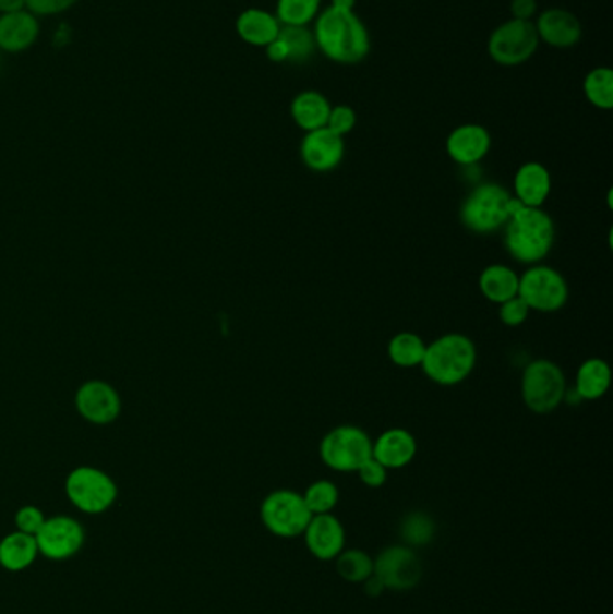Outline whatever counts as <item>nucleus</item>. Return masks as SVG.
Here are the masks:
<instances>
[{"label":"nucleus","instance_id":"19","mask_svg":"<svg viewBox=\"0 0 613 614\" xmlns=\"http://www.w3.org/2000/svg\"><path fill=\"white\" fill-rule=\"evenodd\" d=\"M40 35L38 16L27 10L0 15V51L22 52L29 49Z\"/></svg>","mask_w":613,"mask_h":614},{"label":"nucleus","instance_id":"14","mask_svg":"<svg viewBox=\"0 0 613 614\" xmlns=\"http://www.w3.org/2000/svg\"><path fill=\"white\" fill-rule=\"evenodd\" d=\"M302 538L308 552L318 561H335L348 541L342 521L333 513L313 516Z\"/></svg>","mask_w":613,"mask_h":614},{"label":"nucleus","instance_id":"36","mask_svg":"<svg viewBox=\"0 0 613 614\" xmlns=\"http://www.w3.org/2000/svg\"><path fill=\"white\" fill-rule=\"evenodd\" d=\"M357 472L360 482L365 487L378 489L387 482V469L378 460H374L373 457L369 458L368 462L362 463Z\"/></svg>","mask_w":613,"mask_h":614},{"label":"nucleus","instance_id":"41","mask_svg":"<svg viewBox=\"0 0 613 614\" xmlns=\"http://www.w3.org/2000/svg\"><path fill=\"white\" fill-rule=\"evenodd\" d=\"M26 10V0H0V15Z\"/></svg>","mask_w":613,"mask_h":614},{"label":"nucleus","instance_id":"38","mask_svg":"<svg viewBox=\"0 0 613 614\" xmlns=\"http://www.w3.org/2000/svg\"><path fill=\"white\" fill-rule=\"evenodd\" d=\"M537 10V0H512V13L517 21H531Z\"/></svg>","mask_w":613,"mask_h":614},{"label":"nucleus","instance_id":"35","mask_svg":"<svg viewBox=\"0 0 613 614\" xmlns=\"http://www.w3.org/2000/svg\"><path fill=\"white\" fill-rule=\"evenodd\" d=\"M44 521H46V514L41 513L40 508L35 507V505H26V507L16 510L15 527L19 532L36 535Z\"/></svg>","mask_w":613,"mask_h":614},{"label":"nucleus","instance_id":"42","mask_svg":"<svg viewBox=\"0 0 613 614\" xmlns=\"http://www.w3.org/2000/svg\"><path fill=\"white\" fill-rule=\"evenodd\" d=\"M354 4H357V0H332L333 8H338V10H354Z\"/></svg>","mask_w":613,"mask_h":614},{"label":"nucleus","instance_id":"26","mask_svg":"<svg viewBox=\"0 0 613 614\" xmlns=\"http://www.w3.org/2000/svg\"><path fill=\"white\" fill-rule=\"evenodd\" d=\"M424 351H426V344H424L423 338L416 333H409V330L393 336V340L388 341L387 347L388 358L394 365L401 366V369L421 366Z\"/></svg>","mask_w":613,"mask_h":614},{"label":"nucleus","instance_id":"28","mask_svg":"<svg viewBox=\"0 0 613 614\" xmlns=\"http://www.w3.org/2000/svg\"><path fill=\"white\" fill-rule=\"evenodd\" d=\"M399 535H401L404 544L410 549L418 550L429 546L435 538L434 519L424 513L407 514L399 525Z\"/></svg>","mask_w":613,"mask_h":614},{"label":"nucleus","instance_id":"20","mask_svg":"<svg viewBox=\"0 0 613 614\" xmlns=\"http://www.w3.org/2000/svg\"><path fill=\"white\" fill-rule=\"evenodd\" d=\"M549 169L540 162H527L515 174V198L526 207H542L551 194Z\"/></svg>","mask_w":613,"mask_h":614},{"label":"nucleus","instance_id":"33","mask_svg":"<svg viewBox=\"0 0 613 614\" xmlns=\"http://www.w3.org/2000/svg\"><path fill=\"white\" fill-rule=\"evenodd\" d=\"M354 124H357V112H354L353 108L348 107V105L332 107V112H329V118H327V130L337 133L338 137H344V135H348L353 130Z\"/></svg>","mask_w":613,"mask_h":614},{"label":"nucleus","instance_id":"21","mask_svg":"<svg viewBox=\"0 0 613 614\" xmlns=\"http://www.w3.org/2000/svg\"><path fill=\"white\" fill-rule=\"evenodd\" d=\"M236 31L241 40L247 41L249 46L266 47L271 46L272 41L279 36L281 22L277 21V16L272 15L268 11L251 8L238 16Z\"/></svg>","mask_w":613,"mask_h":614},{"label":"nucleus","instance_id":"7","mask_svg":"<svg viewBox=\"0 0 613 614\" xmlns=\"http://www.w3.org/2000/svg\"><path fill=\"white\" fill-rule=\"evenodd\" d=\"M567 381L562 369L551 360H534L521 374V399L534 413H551L562 405Z\"/></svg>","mask_w":613,"mask_h":614},{"label":"nucleus","instance_id":"1","mask_svg":"<svg viewBox=\"0 0 613 614\" xmlns=\"http://www.w3.org/2000/svg\"><path fill=\"white\" fill-rule=\"evenodd\" d=\"M313 38L329 60L344 65L362 61L371 51L368 27L354 10H338L329 5L318 15Z\"/></svg>","mask_w":613,"mask_h":614},{"label":"nucleus","instance_id":"3","mask_svg":"<svg viewBox=\"0 0 613 614\" xmlns=\"http://www.w3.org/2000/svg\"><path fill=\"white\" fill-rule=\"evenodd\" d=\"M477 349L470 336L448 333L426 346L421 369L441 386L459 385L476 369Z\"/></svg>","mask_w":613,"mask_h":614},{"label":"nucleus","instance_id":"37","mask_svg":"<svg viewBox=\"0 0 613 614\" xmlns=\"http://www.w3.org/2000/svg\"><path fill=\"white\" fill-rule=\"evenodd\" d=\"M77 0H26V10L35 16H52L69 10Z\"/></svg>","mask_w":613,"mask_h":614},{"label":"nucleus","instance_id":"16","mask_svg":"<svg viewBox=\"0 0 613 614\" xmlns=\"http://www.w3.org/2000/svg\"><path fill=\"white\" fill-rule=\"evenodd\" d=\"M491 135L481 124H462L446 139V152L460 166H476L490 153Z\"/></svg>","mask_w":613,"mask_h":614},{"label":"nucleus","instance_id":"15","mask_svg":"<svg viewBox=\"0 0 613 614\" xmlns=\"http://www.w3.org/2000/svg\"><path fill=\"white\" fill-rule=\"evenodd\" d=\"M346 144L344 137H338L327 128H318L308 132L302 139L301 157L308 169L317 173H327L337 169L342 162Z\"/></svg>","mask_w":613,"mask_h":614},{"label":"nucleus","instance_id":"27","mask_svg":"<svg viewBox=\"0 0 613 614\" xmlns=\"http://www.w3.org/2000/svg\"><path fill=\"white\" fill-rule=\"evenodd\" d=\"M335 568L349 585H363L374 574V557L363 550L344 549L335 558Z\"/></svg>","mask_w":613,"mask_h":614},{"label":"nucleus","instance_id":"22","mask_svg":"<svg viewBox=\"0 0 613 614\" xmlns=\"http://www.w3.org/2000/svg\"><path fill=\"white\" fill-rule=\"evenodd\" d=\"M290 112L297 127L308 133L318 130V128H326L332 105L321 92L306 91L293 97Z\"/></svg>","mask_w":613,"mask_h":614},{"label":"nucleus","instance_id":"12","mask_svg":"<svg viewBox=\"0 0 613 614\" xmlns=\"http://www.w3.org/2000/svg\"><path fill=\"white\" fill-rule=\"evenodd\" d=\"M35 539L40 555L60 563L80 554L85 544V528L72 516L60 514L46 518Z\"/></svg>","mask_w":613,"mask_h":614},{"label":"nucleus","instance_id":"29","mask_svg":"<svg viewBox=\"0 0 613 614\" xmlns=\"http://www.w3.org/2000/svg\"><path fill=\"white\" fill-rule=\"evenodd\" d=\"M279 40L287 49L288 61L291 63H304L310 60L315 52V38H313L312 31L306 26H281L279 31Z\"/></svg>","mask_w":613,"mask_h":614},{"label":"nucleus","instance_id":"9","mask_svg":"<svg viewBox=\"0 0 613 614\" xmlns=\"http://www.w3.org/2000/svg\"><path fill=\"white\" fill-rule=\"evenodd\" d=\"M518 297L524 299L529 310L540 313H554L567 304L568 285L557 269L545 264H532L518 282Z\"/></svg>","mask_w":613,"mask_h":614},{"label":"nucleus","instance_id":"39","mask_svg":"<svg viewBox=\"0 0 613 614\" xmlns=\"http://www.w3.org/2000/svg\"><path fill=\"white\" fill-rule=\"evenodd\" d=\"M265 49L268 60L276 61V63H285V61H288L287 49H285V46H283V41L279 40V38L272 41L271 46H266Z\"/></svg>","mask_w":613,"mask_h":614},{"label":"nucleus","instance_id":"8","mask_svg":"<svg viewBox=\"0 0 613 614\" xmlns=\"http://www.w3.org/2000/svg\"><path fill=\"white\" fill-rule=\"evenodd\" d=\"M318 455L333 471L357 472L373 457V441L362 428L338 426L323 438Z\"/></svg>","mask_w":613,"mask_h":614},{"label":"nucleus","instance_id":"30","mask_svg":"<svg viewBox=\"0 0 613 614\" xmlns=\"http://www.w3.org/2000/svg\"><path fill=\"white\" fill-rule=\"evenodd\" d=\"M585 96L593 107L610 110L613 107V72L609 67H598L588 72L582 85Z\"/></svg>","mask_w":613,"mask_h":614},{"label":"nucleus","instance_id":"40","mask_svg":"<svg viewBox=\"0 0 613 614\" xmlns=\"http://www.w3.org/2000/svg\"><path fill=\"white\" fill-rule=\"evenodd\" d=\"M362 586L365 594L373 597V599H376V597H380V594H384L385 591H387V589H385V586L382 585V580H380L378 577H376V575L374 574L371 575V577H369V579L365 580Z\"/></svg>","mask_w":613,"mask_h":614},{"label":"nucleus","instance_id":"31","mask_svg":"<svg viewBox=\"0 0 613 614\" xmlns=\"http://www.w3.org/2000/svg\"><path fill=\"white\" fill-rule=\"evenodd\" d=\"M318 10L321 0H277L276 16L283 26H308Z\"/></svg>","mask_w":613,"mask_h":614},{"label":"nucleus","instance_id":"24","mask_svg":"<svg viewBox=\"0 0 613 614\" xmlns=\"http://www.w3.org/2000/svg\"><path fill=\"white\" fill-rule=\"evenodd\" d=\"M520 275L506 264H490L479 277V288L493 304H502L518 294Z\"/></svg>","mask_w":613,"mask_h":614},{"label":"nucleus","instance_id":"13","mask_svg":"<svg viewBox=\"0 0 613 614\" xmlns=\"http://www.w3.org/2000/svg\"><path fill=\"white\" fill-rule=\"evenodd\" d=\"M74 407L94 426H108L118 421L123 402L118 390L103 380L85 381L74 396Z\"/></svg>","mask_w":613,"mask_h":614},{"label":"nucleus","instance_id":"32","mask_svg":"<svg viewBox=\"0 0 613 614\" xmlns=\"http://www.w3.org/2000/svg\"><path fill=\"white\" fill-rule=\"evenodd\" d=\"M302 497H304V503L310 508V513L317 516V514L333 513L338 505V499H340V493H338L337 485L329 480H317L312 485H308L306 491L302 493Z\"/></svg>","mask_w":613,"mask_h":614},{"label":"nucleus","instance_id":"10","mask_svg":"<svg viewBox=\"0 0 613 614\" xmlns=\"http://www.w3.org/2000/svg\"><path fill=\"white\" fill-rule=\"evenodd\" d=\"M538 44L540 38L531 21L512 19L493 31L488 51L498 65L515 67L529 60L537 52Z\"/></svg>","mask_w":613,"mask_h":614},{"label":"nucleus","instance_id":"5","mask_svg":"<svg viewBox=\"0 0 613 614\" xmlns=\"http://www.w3.org/2000/svg\"><path fill=\"white\" fill-rule=\"evenodd\" d=\"M65 494L72 507L88 516L107 513L118 502L119 489L103 469L80 466L65 478Z\"/></svg>","mask_w":613,"mask_h":614},{"label":"nucleus","instance_id":"34","mask_svg":"<svg viewBox=\"0 0 613 614\" xmlns=\"http://www.w3.org/2000/svg\"><path fill=\"white\" fill-rule=\"evenodd\" d=\"M498 305H501L498 316H501L502 324L507 325V327H518L527 321V316L531 313L529 305L518 294Z\"/></svg>","mask_w":613,"mask_h":614},{"label":"nucleus","instance_id":"23","mask_svg":"<svg viewBox=\"0 0 613 614\" xmlns=\"http://www.w3.org/2000/svg\"><path fill=\"white\" fill-rule=\"evenodd\" d=\"M38 555L40 552H38L35 535H29V533L15 530L0 541V566L13 574H19L33 566Z\"/></svg>","mask_w":613,"mask_h":614},{"label":"nucleus","instance_id":"2","mask_svg":"<svg viewBox=\"0 0 613 614\" xmlns=\"http://www.w3.org/2000/svg\"><path fill=\"white\" fill-rule=\"evenodd\" d=\"M504 229L507 254L518 263H540L548 257L556 241L554 221L542 207L524 205L513 214Z\"/></svg>","mask_w":613,"mask_h":614},{"label":"nucleus","instance_id":"25","mask_svg":"<svg viewBox=\"0 0 613 614\" xmlns=\"http://www.w3.org/2000/svg\"><path fill=\"white\" fill-rule=\"evenodd\" d=\"M612 383V371L606 361L601 358H590L582 361L576 374V394L585 401H596L609 392Z\"/></svg>","mask_w":613,"mask_h":614},{"label":"nucleus","instance_id":"4","mask_svg":"<svg viewBox=\"0 0 613 614\" xmlns=\"http://www.w3.org/2000/svg\"><path fill=\"white\" fill-rule=\"evenodd\" d=\"M512 193L498 183H481L460 205V221L476 234H493L512 218Z\"/></svg>","mask_w":613,"mask_h":614},{"label":"nucleus","instance_id":"18","mask_svg":"<svg viewBox=\"0 0 613 614\" xmlns=\"http://www.w3.org/2000/svg\"><path fill=\"white\" fill-rule=\"evenodd\" d=\"M418 453L414 435L404 428H390L373 441V458L387 471L407 468Z\"/></svg>","mask_w":613,"mask_h":614},{"label":"nucleus","instance_id":"6","mask_svg":"<svg viewBox=\"0 0 613 614\" xmlns=\"http://www.w3.org/2000/svg\"><path fill=\"white\" fill-rule=\"evenodd\" d=\"M260 518L263 527L281 539L302 538L313 514L304 503L302 494L279 489L263 499L260 507Z\"/></svg>","mask_w":613,"mask_h":614},{"label":"nucleus","instance_id":"11","mask_svg":"<svg viewBox=\"0 0 613 614\" xmlns=\"http://www.w3.org/2000/svg\"><path fill=\"white\" fill-rule=\"evenodd\" d=\"M374 575L387 591H410L423 579V563L414 549L393 544L374 557Z\"/></svg>","mask_w":613,"mask_h":614},{"label":"nucleus","instance_id":"17","mask_svg":"<svg viewBox=\"0 0 613 614\" xmlns=\"http://www.w3.org/2000/svg\"><path fill=\"white\" fill-rule=\"evenodd\" d=\"M534 27L540 40L557 49L576 46L582 33L578 16L560 8L543 11L542 15L538 16Z\"/></svg>","mask_w":613,"mask_h":614}]
</instances>
